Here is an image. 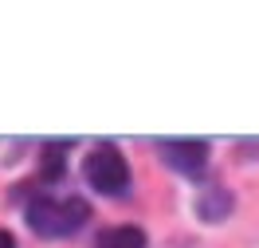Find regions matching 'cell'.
<instances>
[{
  "label": "cell",
  "instance_id": "1",
  "mask_svg": "<svg viewBox=\"0 0 259 248\" xmlns=\"http://www.w3.org/2000/svg\"><path fill=\"white\" fill-rule=\"evenodd\" d=\"M24 217H28V225L39 236L63 240V236H75L91 221V205L82 197H32L28 209H24Z\"/></svg>",
  "mask_w": 259,
  "mask_h": 248
},
{
  "label": "cell",
  "instance_id": "2",
  "mask_svg": "<svg viewBox=\"0 0 259 248\" xmlns=\"http://www.w3.org/2000/svg\"><path fill=\"white\" fill-rule=\"evenodd\" d=\"M82 173H87V182L95 193H106V197H122L130 189V165L126 158L118 154V146H95L87 154V162H82Z\"/></svg>",
  "mask_w": 259,
  "mask_h": 248
},
{
  "label": "cell",
  "instance_id": "3",
  "mask_svg": "<svg viewBox=\"0 0 259 248\" xmlns=\"http://www.w3.org/2000/svg\"><path fill=\"white\" fill-rule=\"evenodd\" d=\"M161 158L181 178H200L208 165V142H161Z\"/></svg>",
  "mask_w": 259,
  "mask_h": 248
},
{
  "label": "cell",
  "instance_id": "4",
  "mask_svg": "<svg viewBox=\"0 0 259 248\" xmlns=\"http://www.w3.org/2000/svg\"><path fill=\"white\" fill-rule=\"evenodd\" d=\"M98 248H146V232L138 225H118L98 236Z\"/></svg>",
  "mask_w": 259,
  "mask_h": 248
},
{
  "label": "cell",
  "instance_id": "5",
  "mask_svg": "<svg viewBox=\"0 0 259 248\" xmlns=\"http://www.w3.org/2000/svg\"><path fill=\"white\" fill-rule=\"evenodd\" d=\"M228 209H232V197H228L224 189H212L208 197H204L200 205H196V213L204 217V221H220V217H224Z\"/></svg>",
  "mask_w": 259,
  "mask_h": 248
},
{
  "label": "cell",
  "instance_id": "6",
  "mask_svg": "<svg viewBox=\"0 0 259 248\" xmlns=\"http://www.w3.org/2000/svg\"><path fill=\"white\" fill-rule=\"evenodd\" d=\"M67 142H59V146H48L44 150V178L48 182H55V178H63V162H67Z\"/></svg>",
  "mask_w": 259,
  "mask_h": 248
},
{
  "label": "cell",
  "instance_id": "7",
  "mask_svg": "<svg viewBox=\"0 0 259 248\" xmlns=\"http://www.w3.org/2000/svg\"><path fill=\"white\" fill-rule=\"evenodd\" d=\"M0 248H16V240H12V232L0 229Z\"/></svg>",
  "mask_w": 259,
  "mask_h": 248
}]
</instances>
